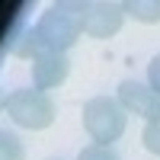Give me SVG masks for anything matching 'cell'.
Segmentation results:
<instances>
[{"mask_svg":"<svg viewBox=\"0 0 160 160\" xmlns=\"http://www.w3.org/2000/svg\"><path fill=\"white\" fill-rule=\"evenodd\" d=\"M71 74V61L68 55H61V51H42L35 61H32V83L35 90H51V87H61L64 80Z\"/></svg>","mask_w":160,"mask_h":160,"instance_id":"8992f818","label":"cell"},{"mask_svg":"<svg viewBox=\"0 0 160 160\" xmlns=\"http://www.w3.org/2000/svg\"><path fill=\"white\" fill-rule=\"evenodd\" d=\"M35 32L42 38L45 51L68 55V48H74L77 38L83 35V29H80V3H51L38 16Z\"/></svg>","mask_w":160,"mask_h":160,"instance_id":"6da1fadb","label":"cell"},{"mask_svg":"<svg viewBox=\"0 0 160 160\" xmlns=\"http://www.w3.org/2000/svg\"><path fill=\"white\" fill-rule=\"evenodd\" d=\"M118 102H122L125 112H135L144 122H157L160 118V93H154L148 83H138V80H122L118 83Z\"/></svg>","mask_w":160,"mask_h":160,"instance_id":"5b68a950","label":"cell"},{"mask_svg":"<svg viewBox=\"0 0 160 160\" xmlns=\"http://www.w3.org/2000/svg\"><path fill=\"white\" fill-rule=\"evenodd\" d=\"M7 112L19 128H32V131H42L55 122V102H51V96L42 93V90H32V87L13 90L7 96Z\"/></svg>","mask_w":160,"mask_h":160,"instance_id":"3957f363","label":"cell"},{"mask_svg":"<svg viewBox=\"0 0 160 160\" xmlns=\"http://www.w3.org/2000/svg\"><path fill=\"white\" fill-rule=\"evenodd\" d=\"M125 10L122 3H109V0H93V3H80V29L90 38H109L122 29Z\"/></svg>","mask_w":160,"mask_h":160,"instance_id":"277c9868","label":"cell"},{"mask_svg":"<svg viewBox=\"0 0 160 160\" xmlns=\"http://www.w3.org/2000/svg\"><path fill=\"white\" fill-rule=\"evenodd\" d=\"M7 48H10L13 58H22V61H35L45 51L42 38H38V32H35V26H22V29H16L13 38L7 42Z\"/></svg>","mask_w":160,"mask_h":160,"instance_id":"52a82bcc","label":"cell"},{"mask_svg":"<svg viewBox=\"0 0 160 160\" xmlns=\"http://www.w3.org/2000/svg\"><path fill=\"white\" fill-rule=\"evenodd\" d=\"M125 122H128V112L115 96H93L83 102V128L93 138V144L112 148V141L122 138Z\"/></svg>","mask_w":160,"mask_h":160,"instance_id":"7a4b0ae2","label":"cell"},{"mask_svg":"<svg viewBox=\"0 0 160 160\" xmlns=\"http://www.w3.org/2000/svg\"><path fill=\"white\" fill-rule=\"evenodd\" d=\"M0 109H7V96H3V93H0Z\"/></svg>","mask_w":160,"mask_h":160,"instance_id":"4fadbf2b","label":"cell"},{"mask_svg":"<svg viewBox=\"0 0 160 160\" xmlns=\"http://www.w3.org/2000/svg\"><path fill=\"white\" fill-rule=\"evenodd\" d=\"M122 10L138 22H160V0H128L122 3Z\"/></svg>","mask_w":160,"mask_h":160,"instance_id":"ba28073f","label":"cell"},{"mask_svg":"<svg viewBox=\"0 0 160 160\" xmlns=\"http://www.w3.org/2000/svg\"><path fill=\"white\" fill-rule=\"evenodd\" d=\"M141 141H144V148H148L151 154H157V157H160V118H157V122H148V125H144Z\"/></svg>","mask_w":160,"mask_h":160,"instance_id":"8fae6325","label":"cell"},{"mask_svg":"<svg viewBox=\"0 0 160 160\" xmlns=\"http://www.w3.org/2000/svg\"><path fill=\"white\" fill-rule=\"evenodd\" d=\"M51 160H55V157H51Z\"/></svg>","mask_w":160,"mask_h":160,"instance_id":"5bb4252c","label":"cell"},{"mask_svg":"<svg viewBox=\"0 0 160 160\" xmlns=\"http://www.w3.org/2000/svg\"><path fill=\"white\" fill-rule=\"evenodd\" d=\"M0 160H26V148L13 131L0 128Z\"/></svg>","mask_w":160,"mask_h":160,"instance_id":"9c48e42d","label":"cell"},{"mask_svg":"<svg viewBox=\"0 0 160 160\" xmlns=\"http://www.w3.org/2000/svg\"><path fill=\"white\" fill-rule=\"evenodd\" d=\"M148 87H151L154 93H160V55L148 64Z\"/></svg>","mask_w":160,"mask_h":160,"instance_id":"7c38bea8","label":"cell"},{"mask_svg":"<svg viewBox=\"0 0 160 160\" xmlns=\"http://www.w3.org/2000/svg\"><path fill=\"white\" fill-rule=\"evenodd\" d=\"M77 160H118V154L112 148H106V144H87L77 154Z\"/></svg>","mask_w":160,"mask_h":160,"instance_id":"30bf717a","label":"cell"}]
</instances>
